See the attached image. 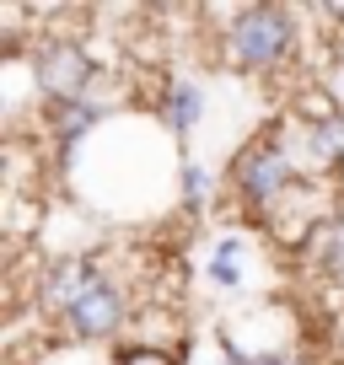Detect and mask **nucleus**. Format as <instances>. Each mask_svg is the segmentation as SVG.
Wrapping results in <instances>:
<instances>
[{"label": "nucleus", "mask_w": 344, "mask_h": 365, "mask_svg": "<svg viewBox=\"0 0 344 365\" xmlns=\"http://www.w3.org/2000/svg\"><path fill=\"white\" fill-rule=\"evenodd\" d=\"M97 285V263L92 258H70V263H59L54 274H49V307H59V312H70L86 290Z\"/></svg>", "instance_id": "5"}, {"label": "nucleus", "mask_w": 344, "mask_h": 365, "mask_svg": "<svg viewBox=\"0 0 344 365\" xmlns=\"http://www.w3.org/2000/svg\"><path fill=\"white\" fill-rule=\"evenodd\" d=\"M231 178H237V194L248 199V210H269L290 182H296V167H290V156L280 145H269V140H264V145H248L237 156Z\"/></svg>", "instance_id": "2"}, {"label": "nucleus", "mask_w": 344, "mask_h": 365, "mask_svg": "<svg viewBox=\"0 0 344 365\" xmlns=\"http://www.w3.org/2000/svg\"><path fill=\"white\" fill-rule=\"evenodd\" d=\"M226 365H296V360H285V354H242L237 344L226 339Z\"/></svg>", "instance_id": "11"}, {"label": "nucleus", "mask_w": 344, "mask_h": 365, "mask_svg": "<svg viewBox=\"0 0 344 365\" xmlns=\"http://www.w3.org/2000/svg\"><path fill=\"white\" fill-rule=\"evenodd\" d=\"M38 86L59 103H86V86H92V54L70 38H54V43L38 54Z\"/></svg>", "instance_id": "3"}, {"label": "nucleus", "mask_w": 344, "mask_h": 365, "mask_svg": "<svg viewBox=\"0 0 344 365\" xmlns=\"http://www.w3.org/2000/svg\"><path fill=\"white\" fill-rule=\"evenodd\" d=\"M113 365H178L167 349H156V344H129V349H118Z\"/></svg>", "instance_id": "10"}, {"label": "nucleus", "mask_w": 344, "mask_h": 365, "mask_svg": "<svg viewBox=\"0 0 344 365\" xmlns=\"http://www.w3.org/2000/svg\"><path fill=\"white\" fill-rule=\"evenodd\" d=\"M237 252H242V247H237V242L226 237V242L216 247V258H210V279H216V285H226V290H231V285L242 279V274H237Z\"/></svg>", "instance_id": "9"}, {"label": "nucleus", "mask_w": 344, "mask_h": 365, "mask_svg": "<svg viewBox=\"0 0 344 365\" xmlns=\"http://www.w3.org/2000/svg\"><path fill=\"white\" fill-rule=\"evenodd\" d=\"M97 118H103V113H97L92 103H59V108H54V129H59V140H65V145H70V140H81Z\"/></svg>", "instance_id": "8"}, {"label": "nucleus", "mask_w": 344, "mask_h": 365, "mask_svg": "<svg viewBox=\"0 0 344 365\" xmlns=\"http://www.w3.org/2000/svg\"><path fill=\"white\" fill-rule=\"evenodd\" d=\"M183 194H188V210L205 205V172H199L194 161H183Z\"/></svg>", "instance_id": "12"}, {"label": "nucleus", "mask_w": 344, "mask_h": 365, "mask_svg": "<svg viewBox=\"0 0 344 365\" xmlns=\"http://www.w3.org/2000/svg\"><path fill=\"white\" fill-rule=\"evenodd\" d=\"M65 322H70V333H76V339H108V333L124 322V296H118L108 279H97V285L65 312Z\"/></svg>", "instance_id": "4"}, {"label": "nucleus", "mask_w": 344, "mask_h": 365, "mask_svg": "<svg viewBox=\"0 0 344 365\" xmlns=\"http://www.w3.org/2000/svg\"><path fill=\"white\" fill-rule=\"evenodd\" d=\"M312 156L318 161H344V113H328L312 124Z\"/></svg>", "instance_id": "7"}, {"label": "nucleus", "mask_w": 344, "mask_h": 365, "mask_svg": "<svg viewBox=\"0 0 344 365\" xmlns=\"http://www.w3.org/2000/svg\"><path fill=\"white\" fill-rule=\"evenodd\" d=\"M290 48H296V22H290V11H280V6H248V11H237V22L226 27V59L237 70H248V76L275 70Z\"/></svg>", "instance_id": "1"}, {"label": "nucleus", "mask_w": 344, "mask_h": 365, "mask_svg": "<svg viewBox=\"0 0 344 365\" xmlns=\"http://www.w3.org/2000/svg\"><path fill=\"white\" fill-rule=\"evenodd\" d=\"M199 113H205V91H199L194 81H172V91H167V124H172V135H188V129L199 124Z\"/></svg>", "instance_id": "6"}]
</instances>
